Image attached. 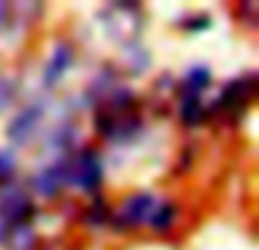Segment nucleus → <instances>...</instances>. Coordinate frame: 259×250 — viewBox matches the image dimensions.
I'll list each match as a JSON object with an SVG mask.
<instances>
[{"label": "nucleus", "mask_w": 259, "mask_h": 250, "mask_svg": "<svg viewBox=\"0 0 259 250\" xmlns=\"http://www.w3.org/2000/svg\"><path fill=\"white\" fill-rule=\"evenodd\" d=\"M170 221H173V207L170 205H157V210H155V214H152V219H150V223H152V228H157V230H166L170 225Z\"/></svg>", "instance_id": "nucleus-8"}, {"label": "nucleus", "mask_w": 259, "mask_h": 250, "mask_svg": "<svg viewBox=\"0 0 259 250\" xmlns=\"http://www.w3.org/2000/svg\"><path fill=\"white\" fill-rule=\"evenodd\" d=\"M157 210V202L148 193H137V196L127 198L125 205L121 210V221H125V225H141L148 223L152 219Z\"/></svg>", "instance_id": "nucleus-2"}, {"label": "nucleus", "mask_w": 259, "mask_h": 250, "mask_svg": "<svg viewBox=\"0 0 259 250\" xmlns=\"http://www.w3.org/2000/svg\"><path fill=\"white\" fill-rule=\"evenodd\" d=\"M36 121H39V109H27L23 112L16 121L12 123V130H9V137L14 139L16 143H25L30 141V137L34 134Z\"/></svg>", "instance_id": "nucleus-4"}, {"label": "nucleus", "mask_w": 259, "mask_h": 250, "mask_svg": "<svg viewBox=\"0 0 259 250\" xmlns=\"http://www.w3.org/2000/svg\"><path fill=\"white\" fill-rule=\"evenodd\" d=\"M14 169V159L12 155H7V152H0V178H5V175H9Z\"/></svg>", "instance_id": "nucleus-9"}, {"label": "nucleus", "mask_w": 259, "mask_h": 250, "mask_svg": "<svg viewBox=\"0 0 259 250\" xmlns=\"http://www.w3.org/2000/svg\"><path fill=\"white\" fill-rule=\"evenodd\" d=\"M68 64H71V50H68L66 46H59L55 57H53V62H50V66H48V71H46V82L53 85L57 77H62V73L66 71Z\"/></svg>", "instance_id": "nucleus-6"}, {"label": "nucleus", "mask_w": 259, "mask_h": 250, "mask_svg": "<svg viewBox=\"0 0 259 250\" xmlns=\"http://www.w3.org/2000/svg\"><path fill=\"white\" fill-rule=\"evenodd\" d=\"M62 180H66V166H55V169H48L36 178V189L46 196H53L59 187H62Z\"/></svg>", "instance_id": "nucleus-5"}, {"label": "nucleus", "mask_w": 259, "mask_h": 250, "mask_svg": "<svg viewBox=\"0 0 259 250\" xmlns=\"http://www.w3.org/2000/svg\"><path fill=\"white\" fill-rule=\"evenodd\" d=\"M66 178L77 182L82 189H94L100 182V161L96 152H80V157L73 161V166H66Z\"/></svg>", "instance_id": "nucleus-1"}, {"label": "nucleus", "mask_w": 259, "mask_h": 250, "mask_svg": "<svg viewBox=\"0 0 259 250\" xmlns=\"http://www.w3.org/2000/svg\"><path fill=\"white\" fill-rule=\"evenodd\" d=\"M30 212H32V205L23 193L12 191L0 200V216L7 223H21V221H25L30 216Z\"/></svg>", "instance_id": "nucleus-3"}, {"label": "nucleus", "mask_w": 259, "mask_h": 250, "mask_svg": "<svg viewBox=\"0 0 259 250\" xmlns=\"http://www.w3.org/2000/svg\"><path fill=\"white\" fill-rule=\"evenodd\" d=\"M209 71L207 68H193L191 73L187 75V89H184V94H193L198 96V91H202L207 85H209Z\"/></svg>", "instance_id": "nucleus-7"}]
</instances>
